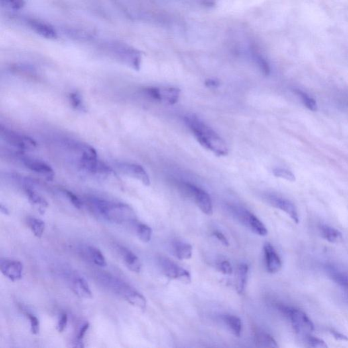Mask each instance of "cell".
<instances>
[{
  "label": "cell",
  "instance_id": "44",
  "mask_svg": "<svg viewBox=\"0 0 348 348\" xmlns=\"http://www.w3.org/2000/svg\"><path fill=\"white\" fill-rule=\"evenodd\" d=\"M207 3H208V4H207V6H209V0H207ZM209 4H210V5H213V3H209Z\"/></svg>",
  "mask_w": 348,
  "mask_h": 348
},
{
  "label": "cell",
  "instance_id": "15",
  "mask_svg": "<svg viewBox=\"0 0 348 348\" xmlns=\"http://www.w3.org/2000/svg\"><path fill=\"white\" fill-rule=\"evenodd\" d=\"M266 267L270 274H276L282 269V261L272 244L266 243L264 246Z\"/></svg>",
  "mask_w": 348,
  "mask_h": 348
},
{
  "label": "cell",
  "instance_id": "21",
  "mask_svg": "<svg viewBox=\"0 0 348 348\" xmlns=\"http://www.w3.org/2000/svg\"><path fill=\"white\" fill-rule=\"evenodd\" d=\"M25 192L26 195H27L28 200H29L30 203L32 205H34L39 211L41 212H44V209L48 207V202L46 201V199L42 197L41 195L38 194L36 193L35 191L32 190L30 187H25Z\"/></svg>",
  "mask_w": 348,
  "mask_h": 348
},
{
  "label": "cell",
  "instance_id": "43",
  "mask_svg": "<svg viewBox=\"0 0 348 348\" xmlns=\"http://www.w3.org/2000/svg\"><path fill=\"white\" fill-rule=\"evenodd\" d=\"M0 209H1V212L4 213V215H10V211L9 210V209H8L7 207H5V205L1 204V206H0Z\"/></svg>",
  "mask_w": 348,
  "mask_h": 348
},
{
  "label": "cell",
  "instance_id": "28",
  "mask_svg": "<svg viewBox=\"0 0 348 348\" xmlns=\"http://www.w3.org/2000/svg\"><path fill=\"white\" fill-rule=\"evenodd\" d=\"M89 254H90L91 258L93 262L97 266L104 267L107 265L106 260L103 256L102 252L100 251L97 248L93 247V246H89L88 248Z\"/></svg>",
  "mask_w": 348,
  "mask_h": 348
},
{
  "label": "cell",
  "instance_id": "3",
  "mask_svg": "<svg viewBox=\"0 0 348 348\" xmlns=\"http://www.w3.org/2000/svg\"><path fill=\"white\" fill-rule=\"evenodd\" d=\"M179 189L185 196L193 199L197 207L207 216L213 215L212 201L208 193L204 190L189 182H180Z\"/></svg>",
  "mask_w": 348,
  "mask_h": 348
},
{
  "label": "cell",
  "instance_id": "5",
  "mask_svg": "<svg viewBox=\"0 0 348 348\" xmlns=\"http://www.w3.org/2000/svg\"><path fill=\"white\" fill-rule=\"evenodd\" d=\"M279 309L290 319L293 329L298 335L306 336L314 331L312 321L304 311L285 306H280Z\"/></svg>",
  "mask_w": 348,
  "mask_h": 348
},
{
  "label": "cell",
  "instance_id": "39",
  "mask_svg": "<svg viewBox=\"0 0 348 348\" xmlns=\"http://www.w3.org/2000/svg\"><path fill=\"white\" fill-rule=\"evenodd\" d=\"M89 323H85L84 325H82L81 329H79L78 336H77L76 341H82L83 338H84L85 335H86L87 331H88L89 328Z\"/></svg>",
  "mask_w": 348,
  "mask_h": 348
},
{
  "label": "cell",
  "instance_id": "35",
  "mask_svg": "<svg viewBox=\"0 0 348 348\" xmlns=\"http://www.w3.org/2000/svg\"><path fill=\"white\" fill-rule=\"evenodd\" d=\"M27 316L30 323V329L34 335H38L40 332V321L38 317L31 313H27Z\"/></svg>",
  "mask_w": 348,
  "mask_h": 348
},
{
  "label": "cell",
  "instance_id": "25",
  "mask_svg": "<svg viewBox=\"0 0 348 348\" xmlns=\"http://www.w3.org/2000/svg\"><path fill=\"white\" fill-rule=\"evenodd\" d=\"M255 343L259 347H278V343L269 334L258 333L255 335Z\"/></svg>",
  "mask_w": 348,
  "mask_h": 348
},
{
  "label": "cell",
  "instance_id": "11",
  "mask_svg": "<svg viewBox=\"0 0 348 348\" xmlns=\"http://www.w3.org/2000/svg\"><path fill=\"white\" fill-rule=\"evenodd\" d=\"M117 168L123 174L140 181L145 186H149L150 184L149 176L143 167L140 165L127 162L119 163L117 165Z\"/></svg>",
  "mask_w": 348,
  "mask_h": 348
},
{
  "label": "cell",
  "instance_id": "37",
  "mask_svg": "<svg viewBox=\"0 0 348 348\" xmlns=\"http://www.w3.org/2000/svg\"><path fill=\"white\" fill-rule=\"evenodd\" d=\"M68 323V317L66 313H62L59 318L58 325H57V329L60 333H62L66 329L67 325Z\"/></svg>",
  "mask_w": 348,
  "mask_h": 348
},
{
  "label": "cell",
  "instance_id": "20",
  "mask_svg": "<svg viewBox=\"0 0 348 348\" xmlns=\"http://www.w3.org/2000/svg\"><path fill=\"white\" fill-rule=\"evenodd\" d=\"M173 249L176 257L179 260H189L192 257L193 248L186 242H176L173 244Z\"/></svg>",
  "mask_w": 348,
  "mask_h": 348
},
{
  "label": "cell",
  "instance_id": "41",
  "mask_svg": "<svg viewBox=\"0 0 348 348\" xmlns=\"http://www.w3.org/2000/svg\"><path fill=\"white\" fill-rule=\"evenodd\" d=\"M205 85L209 88H217L220 86V82L217 79L209 78L205 81Z\"/></svg>",
  "mask_w": 348,
  "mask_h": 348
},
{
  "label": "cell",
  "instance_id": "10",
  "mask_svg": "<svg viewBox=\"0 0 348 348\" xmlns=\"http://www.w3.org/2000/svg\"><path fill=\"white\" fill-rule=\"evenodd\" d=\"M265 199L272 206L287 213L295 223H299L298 211L292 201L276 195H266Z\"/></svg>",
  "mask_w": 348,
  "mask_h": 348
},
{
  "label": "cell",
  "instance_id": "40",
  "mask_svg": "<svg viewBox=\"0 0 348 348\" xmlns=\"http://www.w3.org/2000/svg\"><path fill=\"white\" fill-rule=\"evenodd\" d=\"M213 235L215 236L216 237L219 239V241L221 242L224 246H229V242L228 241L227 238L225 237V235L223 233L220 231H215L213 233Z\"/></svg>",
  "mask_w": 348,
  "mask_h": 348
},
{
  "label": "cell",
  "instance_id": "42",
  "mask_svg": "<svg viewBox=\"0 0 348 348\" xmlns=\"http://www.w3.org/2000/svg\"><path fill=\"white\" fill-rule=\"evenodd\" d=\"M331 333L332 335H333L334 338H335V339L338 340V341H348V337H347V336L343 335V334L339 333V332L333 331H333H331Z\"/></svg>",
  "mask_w": 348,
  "mask_h": 348
},
{
  "label": "cell",
  "instance_id": "29",
  "mask_svg": "<svg viewBox=\"0 0 348 348\" xmlns=\"http://www.w3.org/2000/svg\"><path fill=\"white\" fill-rule=\"evenodd\" d=\"M295 93L300 97L301 100L303 101V104L305 105V107H306L307 109H308L313 112L317 111V105L315 99L311 98V97H309L306 93L303 92L302 91L299 90V89H295Z\"/></svg>",
  "mask_w": 348,
  "mask_h": 348
},
{
  "label": "cell",
  "instance_id": "8",
  "mask_svg": "<svg viewBox=\"0 0 348 348\" xmlns=\"http://www.w3.org/2000/svg\"><path fill=\"white\" fill-rule=\"evenodd\" d=\"M158 262H159L160 271L168 278L172 280H180L185 284H190L191 282L190 273L175 263L170 258H160Z\"/></svg>",
  "mask_w": 348,
  "mask_h": 348
},
{
  "label": "cell",
  "instance_id": "38",
  "mask_svg": "<svg viewBox=\"0 0 348 348\" xmlns=\"http://www.w3.org/2000/svg\"><path fill=\"white\" fill-rule=\"evenodd\" d=\"M218 267H219L220 272L223 273V274L231 275L233 273L231 264L227 260H223V261L220 262Z\"/></svg>",
  "mask_w": 348,
  "mask_h": 348
},
{
  "label": "cell",
  "instance_id": "19",
  "mask_svg": "<svg viewBox=\"0 0 348 348\" xmlns=\"http://www.w3.org/2000/svg\"><path fill=\"white\" fill-rule=\"evenodd\" d=\"M322 237L332 244H338L343 240V235L339 230L327 225H321L319 227Z\"/></svg>",
  "mask_w": 348,
  "mask_h": 348
},
{
  "label": "cell",
  "instance_id": "32",
  "mask_svg": "<svg viewBox=\"0 0 348 348\" xmlns=\"http://www.w3.org/2000/svg\"><path fill=\"white\" fill-rule=\"evenodd\" d=\"M273 173H274L275 176L290 181V182H295L296 180V177L294 174L290 171L286 170V169L276 168L274 170Z\"/></svg>",
  "mask_w": 348,
  "mask_h": 348
},
{
  "label": "cell",
  "instance_id": "30",
  "mask_svg": "<svg viewBox=\"0 0 348 348\" xmlns=\"http://www.w3.org/2000/svg\"><path fill=\"white\" fill-rule=\"evenodd\" d=\"M305 342L307 346L313 348H327L328 345L323 339L310 335L305 336Z\"/></svg>",
  "mask_w": 348,
  "mask_h": 348
},
{
  "label": "cell",
  "instance_id": "31",
  "mask_svg": "<svg viewBox=\"0 0 348 348\" xmlns=\"http://www.w3.org/2000/svg\"><path fill=\"white\" fill-rule=\"evenodd\" d=\"M70 101L72 107L81 111H86L82 97L78 93H72L70 95Z\"/></svg>",
  "mask_w": 348,
  "mask_h": 348
},
{
  "label": "cell",
  "instance_id": "9",
  "mask_svg": "<svg viewBox=\"0 0 348 348\" xmlns=\"http://www.w3.org/2000/svg\"><path fill=\"white\" fill-rule=\"evenodd\" d=\"M144 92L154 100L168 105L175 104L180 94V89L175 87H148L144 89Z\"/></svg>",
  "mask_w": 348,
  "mask_h": 348
},
{
  "label": "cell",
  "instance_id": "27",
  "mask_svg": "<svg viewBox=\"0 0 348 348\" xmlns=\"http://www.w3.org/2000/svg\"><path fill=\"white\" fill-rule=\"evenodd\" d=\"M136 233L139 239L144 243H148L151 239L152 234L151 228L145 224H138L136 228Z\"/></svg>",
  "mask_w": 348,
  "mask_h": 348
},
{
  "label": "cell",
  "instance_id": "1",
  "mask_svg": "<svg viewBox=\"0 0 348 348\" xmlns=\"http://www.w3.org/2000/svg\"><path fill=\"white\" fill-rule=\"evenodd\" d=\"M184 122L203 148L210 150L217 156L227 155L228 148L223 138L215 130L203 123L196 115L186 116L184 117Z\"/></svg>",
  "mask_w": 348,
  "mask_h": 348
},
{
  "label": "cell",
  "instance_id": "26",
  "mask_svg": "<svg viewBox=\"0 0 348 348\" xmlns=\"http://www.w3.org/2000/svg\"><path fill=\"white\" fill-rule=\"evenodd\" d=\"M328 273H329V276L331 277L332 280L345 289H348V277L345 274L340 272L337 269L330 266L328 269Z\"/></svg>",
  "mask_w": 348,
  "mask_h": 348
},
{
  "label": "cell",
  "instance_id": "16",
  "mask_svg": "<svg viewBox=\"0 0 348 348\" xmlns=\"http://www.w3.org/2000/svg\"><path fill=\"white\" fill-rule=\"evenodd\" d=\"M119 251L127 267L132 272L139 273L142 268V263L139 258L127 248L121 247Z\"/></svg>",
  "mask_w": 348,
  "mask_h": 348
},
{
  "label": "cell",
  "instance_id": "2",
  "mask_svg": "<svg viewBox=\"0 0 348 348\" xmlns=\"http://www.w3.org/2000/svg\"><path fill=\"white\" fill-rule=\"evenodd\" d=\"M91 205L104 219L117 223L136 219L135 212L129 205L99 198L90 199Z\"/></svg>",
  "mask_w": 348,
  "mask_h": 348
},
{
  "label": "cell",
  "instance_id": "17",
  "mask_svg": "<svg viewBox=\"0 0 348 348\" xmlns=\"http://www.w3.org/2000/svg\"><path fill=\"white\" fill-rule=\"evenodd\" d=\"M123 295L125 300L129 304L141 309H146V305H147L146 299L141 293L138 292L137 290L129 288L124 289Z\"/></svg>",
  "mask_w": 348,
  "mask_h": 348
},
{
  "label": "cell",
  "instance_id": "23",
  "mask_svg": "<svg viewBox=\"0 0 348 348\" xmlns=\"http://www.w3.org/2000/svg\"><path fill=\"white\" fill-rule=\"evenodd\" d=\"M248 266L246 264H240L237 269V283H236V289L239 294L243 293L246 288V282L248 280Z\"/></svg>",
  "mask_w": 348,
  "mask_h": 348
},
{
  "label": "cell",
  "instance_id": "13",
  "mask_svg": "<svg viewBox=\"0 0 348 348\" xmlns=\"http://www.w3.org/2000/svg\"><path fill=\"white\" fill-rule=\"evenodd\" d=\"M23 163L25 168L32 172L41 175L48 180H53L55 172L51 167L43 160L37 158L25 157L23 158Z\"/></svg>",
  "mask_w": 348,
  "mask_h": 348
},
{
  "label": "cell",
  "instance_id": "24",
  "mask_svg": "<svg viewBox=\"0 0 348 348\" xmlns=\"http://www.w3.org/2000/svg\"><path fill=\"white\" fill-rule=\"evenodd\" d=\"M27 224L32 233L36 237L38 238L42 237L44 231H45V223L42 220L38 219L35 217H28L27 219Z\"/></svg>",
  "mask_w": 348,
  "mask_h": 348
},
{
  "label": "cell",
  "instance_id": "6",
  "mask_svg": "<svg viewBox=\"0 0 348 348\" xmlns=\"http://www.w3.org/2000/svg\"><path fill=\"white\" fill-rule=\"evenodd\" d=\"M1 138L6 143L21 151L33 150L37 144L32 138L6 128H1Z\"/></svg>",
  "mask_w": 348,
  "mask_h": 348
},
{
  "label": "cell",
  "instance_id": "12",
  "mask_svg": "<svg viewBox=\"0 0 348 348\" xmlns=\"http://www.w3.org/2000/svg\"><path fill=\"white\" fill-rule=\"evenodd\" d=\"M0 270L4 276L15 282L21 280L23 276V264L19 260L2 258L0 260Z\"/></svg>",
  "mask_w": 348,
  "mask_h": 348
},
{
  "label": "cell",
  "instance_id": "14",
  "mask_svg": "<svg viewBox=\"0 0 348 348\" xmlns=\"http://www.w3.org/2000/svg\"><path fill=\"white\" fill-rule=\"evenodd\" d=\"M25 23L32 31L42 37L46 39H56L58 37V33L53 27L44 21L36 19H26Z\"/></svg>",
  "mask_w": 348,
  "mask_h": 348
},
{
  "label": "cell",
  "instance_id": "4",
  "mask_svg": "<svg viewBox=\"0 0 348 348\" xmlns=\"http://www.w3.org/2000/svg\"><path fill=\"white\" fill-rule=\"evenodd\" d=\"M107 49L120 62L135 70H139L141 64V55L131 46L121 42H109Z\"/></svg>",
  "mask_w": 348,
  "mask_h": 348
},
{
  "label": "cell",
  "instance_id": "34",
  "mask_svg": "<svg viewBox=\"0 0 348 348\" xmlns=\"http://www.w3.org/2000/svg\"><path fill=\"white\" fill-rule=\"evenodd\" d=\"M2 5L13 10H19L24 7L25 0H0Z\"/></svg>",
  "mask_w": 348,
  "mask_h": 348
},
{
  "label": "cell",
  "instance_id": "18",
  "mask_svg": "<svg viewBox=\"0 0 348 348\" xmlns=\"http://www.w3.org/2000/svg\"><path fill=\"white\" fill-rule=\"evenodd\" d=\"M72 288L75 294L85 299L92 298L93 295L88 282L82 277H76L73 280Z\"/></svg>",
  "mask_w": 348,
  "mask_h": 348
},
{
  "label": "cell",
  "instance_id": "22",
  "mask_svg": "<svg viewBox=\"0 0 348 348\" xmlns=\"http://www.w3.org/2000/svg\"><path fill=\"white\" fill-rule=\"evenodd\" d=\"M223 320L225 325L229 328L230 331L236 336L239 337L241 336L242 330V323L241 319L236 315L226 314L224 315Z\"/></svg>",
  "mask_w": 348,
  "mask_h": 348
},
{
  "label": "cell",
  "instance_id": "36",
  "mask_svg": "<svg viewBox=\"0 0 348 348\" xmlns=\"http://www.w3.org/2000/svg\"><path fill=\"white\" fill-rule=\"evenodd\" d=\"M63 192H64L65 195H66V197H68L69 200H70V202L72 203V205L78 209L82 208L83 203L79 197H77L76 195L70 191L64 190Z\"/></svg>",
  "mask_w": 348,
  "mask_h": 348
},
{
  "label": "cell",
  "instance_id": "33",
  "mask_svg": "<svg viewBox=\"0 0 348 348\" xmlns=\"http://www.w3.org/2000/svg\"><path fill=\"white\" fill-rule=\"evenodd\" d=\"M254 59H255L256 64L259 66L262 74L266 75V76L270 74V68L267 62L261 56L257 53L254 54Z\"/></svg>",
  "mask_w": 348,
  "mask_h": 348
},
{
  "label": "cell",
  "instance_id": "7",
  "mask_svg": "<svg viewBox=\"0 0 348 348\" xmlns=\"http://www.w3.org/2000/svg\"><path fill=\"white\" fill-rule=\"evenodd\" d=\"M232 213L237 217L240 222L246 227L249 228L256 235L265 236L267 235V229L264 224L247 209L241 207H231Z\"/></svg>",
  "mask_w": 348,
  "mask_h": 348
}]
</instances>
